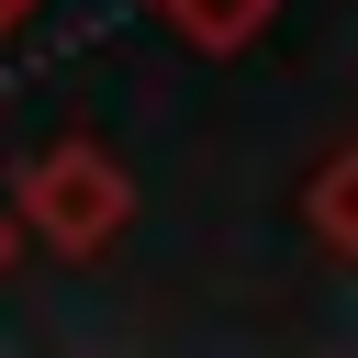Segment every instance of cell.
<instances>
[{
    "mask_svg": "<svg viewBox=\"0 0 358 358\" xmlns=\"http://www.w3.org/2000/svg\"><path fill=\"white\" fill-rule=\"evenodd\" d=\"M11 201H22V224H34L56 257H101V246L134 224V179H123V157H112L101 134H56L45 157H22Z\"/></svg>",
    "mask_w": 358,
    "mask_h": 358,
    "instance_id": "6da1fadb",
    "label": "cell"
},
{
    "mask_svg": "<svg viewBox=\"0 0 358 358\" xmlns=\"http://www.w3.org/2000/svg\"><path fill=\"white\" fill-rule=\"evenodd\" d=\"M34 11H45V0H0V45H11V34L34 22Z\"/></svg>",
    "mask_w": 358,
    "mask_h": 358,
    "instance_id": "5b68a950",
    "label": "cell"
},
{
    "mask_svg": "<svg viewBox=\"0 0 358 358\" xmlns=\"http://www.w3.org/2000/svg\"><path fill=\"white\" fill-rule=\"evenodd\" d=\"M168 11V34L190 45V56H235V45H257L268 34V11L280 0H157Z\"/></svg>",
    "mask_w": 358,
    "mask_h": 358,
    "instance_id": "7a4b0ae2",
    "label": "cell"
},
{
    "mask_svg": "<svg viewBox=\"0 0 358 358\" xmlns=\"http://www.w3.org/2000/svg\"><path fill=\"white\" fill-rule=\"evenodd\" d=\"M302 224H313V246L358 257V145H336V157L302 179Z\"/></svg>",
    "mask_w": 358,
    "mask_h": 358,
    "instance_id": "3957f363",
    "label": "cell"
},
{
    "mask_svg": "<svg viewBox=\"0 0 358 358\" xmlns=\"http://www.w3.org/2000/svg\"><path fill=\"white\" fill-rule=\"evenodd\" d=\"M22 235H34V224H22V201H0V280H11V257H22Z\"/></svg>",
    "mask_w": 358,
    "mask_h": 358,
    "instance_id": "277c9868",
    "label": "cell"
}]
</instances>
